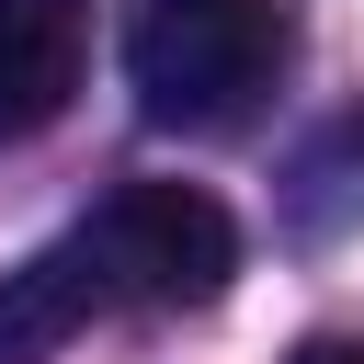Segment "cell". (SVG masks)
Listing matches in <instances>:
<instances>
[{
    "label": "cell",
    "instance_id": "cell-2",
    "mask_svg": "<svg viewBox=\"0 0 364 364\" xmlns=\"http://www.w3.org/2000/svg\"><path fill=\"white\" fill-rule=\"evenodd\" d=\"M80 250L114 307H216L239 273V228L205 182H114L80 216Z\"/></svg>",
    "mask_w": 364,
    "mask_h": 364
},
{
    "label": "cell",
    "instance_id": "cell-5",
    "mask_svg": "<svg viewBox=\"0 0 364 364\" xmlns=\"http://www.w3.org/2000/svg\"><path fill=\"white\" fill-rule=\"evenodd\" d=\"M296 364H364V341H353V330H330V341H307Z\"/></svg>",
    "mask_w": 364,
    "mask_h": 364
},
{
    "label": "cell",
    "instance_id": "cell-1",
    "mask_svg": "<svg viewBox=\"0 0 364 364\" xmlns=\"http://www.w3.org/2000/svg\"><path fill=\"white\" fill-rule=\"evenodd\" d=\"M284 0H125V91L148 125H239L284 80Z\"/></svg>",
    "mask_w": 364,
    "mask_h": 364
},
{
    "label": "cell",
    "instance_id": "cell-3",
    "mask_svg": "<svg viewBox=\"0 0 364 364\" xmlns=\"http://www.w3.org/2000/svg\"><path fill=\"white\" fill-rule=\"evenodd\" d=\"M91 68V0H0V148L57 125Z\"/></svg>",
    "mask_w": 364,
    "mask_h": 364
},
{
    "label": "cell",
    "instance_id": "cell-4",
    "mask_svg": "<svg viewBox=\"0 0 364 364\" xmlns=\"http://www.w3.org/2000/svg\"><path fill=\"white\" fill-rule=\"evenodd\" d=\"M91 307H114V296H102L80 228H68L57 250H34V262L0 273V364H57V353L91 330Z\"/></svg>",
    "mask_w": 364,
    "mask_h": 364
}]
</instances>
